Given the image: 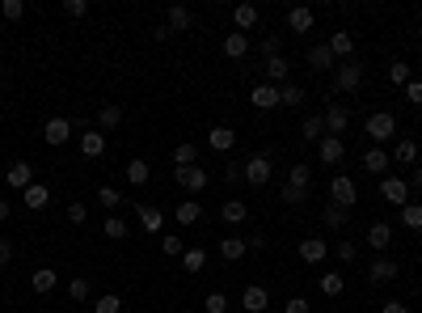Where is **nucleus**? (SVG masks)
I'll return each instance as SVG.
<instances>
[{
	"instance_id": "obj_1",
	"label": "nucleus",
	"mask_w": 422,
	"mask_h": 313,
	"mask_svg": "<svg viewBox=\"0 0 422 313\" xmlns=\"http://www.w3.org/2000/svg\"><path fill=\"white\" fill-rule=\"evenodd\" d=\"M367 136L376 140V149H380L384 140H393V136H397V118H393L388 110H376V114H367Z\"/></svg>"
},
{
	"instance_id": "obj_2",
	"label": "nucleus",
	"mask_w": 422,
	"mask_h": 313,
	"mask_svg": "<svg viewBox=\"0 0 422 313\" xmlns=\"http://www.w3.org/2000/svg\"><path fill=\"white\" fill-rule=\"evenodd\" d=\"M380 195H384V203L406 208V203H410V182L397 178V174H384V178H380Z\"/></svg>"
},
{
	"instance_id": "obj_3",
	"label": "nucleus",
	"mask_w": 422,
	"mask_h": 313,
	"mask_svg": "<svg viewBox=\"0 0 422 313\" xmlns=\"http://www.w3.org/2000/svg\"><path fill=\"white\" fill-rule=\"evenodd\" d=\"M334 85H338L342 93H351V89H359V85H363V64H355V60H346V64H338V72H334Z\"/></svg>"
},
{
	"instance_id": "obj_4",
	"label": "nucleus",
	"mask_w": 422,
	"mask_h": 313,
	"mask_svg": "<svg viewBox=\"0 0 422 313\" xmlns=\"http://www.w3.org/2000/svg\"><path fill=\"white\" fill-rule=\"evenodd\" d=\"M270 174H275V165H270V157H266V153H258V157L245 161V182H250V186L270 182Z\"/></svg>"
},
{
	"instance_id": "obj_5",
	"label": "nucleus",
	"mask_w": 422,
	"mask_h": 313,
	"mask_svg": "<svg viewBox=\"0 0 422 313\" xmlns=\"http://www.w3.org/2000/svg\"><path fill=\"white\" fill-rule=\"evenodd\" d=\"M300 258L308 262V267L326 262L330 258V242H326V237H304V242H300Z\"/></svg>"
},
{
	"instance_id": "obj_6",
	"label": "nucleus",
	"mask_w": 422,
	"mask_h": 313,
	"mask_svg": "<svg viewBox=\"0 0 422 313\" xmlns=\"http://www.w3.org/2000/svg\"><path fill=\"white\" fill-rule=\"evenodd\" d=\"M321 118H326V132H330V136H338V140L346 136V123H351V114H346V106L330 102V106H326V114H321Z\"/></svg>"
},
{
	"instance_id": "obj_7",
	"label": "nucleus",
	"mask_w": 422,
	"mask_h": 313,
	"mask_svg": "<svg viewBox=\"0 0 422 313\" xmlns=\"http://www.w3.org/2000/svg\"><path fill=\"white\" fill-rule=\"evenodd\" d=\"M330 195H334V203H342V208H355V199H359V190H355V182L346 178V174H338V178L330 182Z\"/></svg>"
},
{
	"instance_id": "obj_8",
	"label": "nucleus",
	"mask_w": 422,
	"mask_h": 313,
	"mask_svg": "<svg viewBox=\"0 0 422 313\" xmlns=\"http://www.w3.org/2000/svg\"><path fill=\"white\" fill-rule=\"evenodd\" d=\"M42 140L60 149V144L72 140V123H68V118H47V123H42Z\"/></svg>"
},
{
	"instance_id": "obj_9",
	"label": "nucleus",
	"mask_w": 422,
	"mask_h": 313,
	"mask_svg": "<svg viewBox=\"0 0 422 313\" xmlns=\"http://www.w3.org/2000/svg\"><path fill=\"white\" fill-rule=\"evenodd\" d=\"M173 178H178V186H186V190H203V186L211 182V174H207V170H198V165H186V170H173Z\"/></svg>"
},
{
	"instance_id": "obj_10",
	"label": "nucleus",
	"mask_w": 422,
	"mask_h": 313,
	"mask_svg": "<svg viewBox=\"0 0 422 313\" xmlns=\"http://www.w3.org/2000/svg\"><path fill=\"white\" fill-rule=\"evenodd\" d=\"M5 178H9V186H17V190H26V186H34V165H30V161H13Z\"/></svg>"
},
{
	"instance_id": "obj_11",
	"label": "nucleus",
	"mask_w": 422,
	"mask_h": 313,
	"mask_svg": "<svg viewBox=\"0 0 422 313\" xmlns=\"http://www.w3.org/2000/svg\"><path fill=\"white\" fill-rule=\"evenodd\" d=\"M317 153H321V161H326V165H338V161L346 157V140H338V136H326Z\"/></svg>"
},
{
	"instance_id": "obj_12",
	"label": "nucleus",
	"mask_w": 422,
	"mask_h": 313,
	"mask_svg": "<svg viewBox=\"0 0 422 313\" xmlns=\"http://www.w3.org/2000/svg\"><path fill=\"white\" fill-rule=\"evenodd\" d=\"M241 305H245V313H262L266 305H270V297H266V288H258V284H250L241 292Z\"/></svg>"
},
{
	"instance_id": "obj_13",
	"label": "nucleus",
	"mask_w": 422,
	"mask_h": 313,
	"mask_svg": "<svg viewBox=\"0 0 422 313\" xmlns=\"http://www.w3.org/2000/svg\"><path fill=\"white\" fill-rule=\"evenodd\" d=\"M81 153H85V157H102V153H106V132L89 127V132L81 136Z\"/></svg>"
},
{
	"instance_id": "obj_14",
	"label": "nucleus",
	"mask_w": 422,
	"mask_h": 313,
	"mask_svg": "<svg viewBox=\"0 0 422 313\" xmlns=\"http://www.w3.org/2000/svg\"><path fill=\"white\" fill-rule=\"evenodd\" d=\"M367 279H371V284H388V279H397V262H393V258H376V262L367 267Z\"/></svg>"
},
{
	"instance_id": "obj_15",
	"label": "nucleus",
	"mask_w": 422,
	"mask_h": 313,
	"mask_svg": "<svg viewBox=\"0 0 422 313\" xmlns=\"http://www.w3.org/2000/svg\"><path fill=\"white\" fill-rule=\"evenodd\" d=\"M250 102H254L258 110H275V106H279V89H275V85H258V89L250 93Z\"/></svg>"
},
{
	"instance_id": "obj_16",
	"label": "nucleus",
	"mask_w": 422,
	"mask_h": 313,
	"mask_svg": "<svg viewBox=\"0 0 422 313\" xmlns=\"http://www.w3.org/2000/svg\"><path fill=\"white\" fill-rule=\"evenodd\" d=\"M21 199H26V208H34V212H42L47 203H51V190H47L42 182H34V186H26V190H21Z\"/></svg>"
},
{
	"instance_id": "obj_17",
	"label": "nucleus",
	"mask_w": 422,
	"mask_h": 313,
	"mask_svg": "<svg viewBox=\"0 0 422 313\" xmlns=\"http://www.w3.org/2000/svg\"><path fill=\"white\" fill-rule=\"evenodd\" d=\"M388 165H393V157H388L384 149H367V153H363V170H371L376 178H380V174L388 170Z\"/></svg>"
},
{
	"instance_id": "obj_18",
	"label": "nucleus",
	"mask_w": 422,
	"mask_h": 313,
	"mask_svg": "<svg viewBox=\"0 0 422 313\" xmlns=\"http://www.w3.org/2000/svg\"><path fill=\"white\" fill-rule=\"evenodd\" d=\"M287 72H291V68H287V60H283V55L266 60V85H275V89H279V85H287Z\"/></svg>"
},
{
	"instance_id": "obj_19",
	"label": "nucleus",
	"mask_w": 422,
	"mask_h": 313,
	"mask_svg": "<svg viewBox=\"0 0 422 313\" xmlns=\"http://www.w3.org/2000/svg\"><path fill=\"white\" fill-rule=\"evenodd\" d=\"M165 26H169L173 34H182V30H190V9H186V5H173V9L165 13Z\"/></svg>"
},
{
	"instance_id": "obj_20",
	"label": "nucleus",
	"mask_w": 422,
	"mask_h": 313,
	"mask_svg": "<svg viewBox=\"0 0 422 313\" xmlns=\"http://www.w3.org/2000/svg\"><path fill=\"white\" fill-rule=\"evenodd\" d=\"M308 64H313L317 72L334 68V51H330V42H317V47H308Z\"/></svg>"
},
{
	"instance_id": "obj_21",
	"label": "nucleus",
	"mask_w": 422,
	"mask_h": 313,
	"mask_svg": "<svg viewBox=\"0 0 422 313\" xmlns=\"http://www.w3.org/2000/svg\"><path fill=\"white\" fill-rule=\"evenodd\" d=\"M135 212H140V225H144L148 233H161V225H165V212H161V208H144V203H135Z\"/></svg>"
},
{
	"instance_id": "obj_22",
	"label": "nucleus",
	"mask_w": 422,
	"mask_h": 313,
	"mask_svg": "<svg viewBox=\"0 0 422 313\" xmlns=\"http://www.w3.org/2000/svg\"><path fill=\"white\" fill-rule=\"evenodd\" d=\"M388 242H393V229H388L384 221H376V225L367 229V246H371V250H388Z\"/></svg>"
},
{
	"instance_id": "obj_23",
	"label": "nucleus",
	"mask_w": 422,
	"mask_h": 313,
	"mask_svg": "<svg viewBox=\"0 0 422 313\" xmlns=\"http://www.w3.org/2000/svg\"><path fill=\"white\" fill-rule=\"evenodd\" d=\"M224 55H228V60L250 55V34H241V30H237V34H228V38H224Z\"/></svg>"
},
{
	"instance_id": "obj_24",
	"label": "nucleus",
	"mask_w": 422,
	"mask_h": 313,
	"mask_svg": "<svg viewBox=\"0 0 422 313\" xmlns=\"http://www.w3.org/2000/svg\"><path fill=\"white\" fill-rule=\"evenodd\" d=\"M207 144H211V149H215V153H228V149H233V144H237V132H233V127H211V136H207Z\"/></svg>"
},
{
	"instance_id": "obj_25",
	"label": "nucleus",
	"mask_w": 422,
	"mask_h": 313,
	"mask_svg": "<svg viewBox=\"0 0 422 313\" xmlns=\"http://www.w3.org/2000/svg\"><path fill=\"white\" fill-rule=\"evenodd\" d=\"M55 284H60V275H55L51 267H38V271L30 275V288H34V292H55Z\"/></svg>"
},
{
	"instance_id": "obj_26",
	"label": "nucleus",
	"mask_w": 422,
	"mask_h": 313,
	"mask_svg": "<svg viewBox=\"0 0 422 313\" xmlns=\"http://www.w3.org/2000/svg\"><path fill=\"white\" fill-rule=\"evenodd\" d=\"M287 26H291L295 34H308V30H313V9H304V5L291 9V13H287Z\"/></svg>"
},
{
	"instance_id": "obj_27",
	"label": "nucleus",
	"mask_w": 422,
	"mask_h": 313,
	"mask_svg": "<svg viewBox=\"0 0 422 313\" xmlns=\"http://www.w3.org/2000/svg\"><path fill=\"white\" fill-rule=\"evenodd\" d=\"M233 21H237L241 34L254 30V26H258V9H254V5H237V9H233Z\"/></svg>"
},
{
	"instance_id": "obj_28",
	"label": "nucleus",
	"mask_w": 422,
	"mask_h": 313,
	"mask_svg": "<svg viewBox=\"0 0 422 313\" xmlns=\"http://www.w3.org/2000/svg\"><path fill=\"white\" fill-rule=\"evenodd\" d=\"M220 216H224L228 225H245V221H250V208H245L241 199H228L224 208H220Z\"/></svg>"
},
{
	"instance_id": "obj_29",
	"label": "nucleus",
	"mask_w": 422,
	"mask_h": 313,
	"mask_svg": "<svg viewBox=\"0 0 422 313\" xmlns=\"http://www.w3.org/2000/svg\"><path fill=\"white\" fill-rule=\"evenodd\" d=\"M245 250H250V246H245V237H224V242H220V254H224L228 262H241Z\"/></svg>"
},
{
	"instance_id": "obj_30",
	"label": "nucleus",
	"mask_w": 422,
	"mask_h": 313,
	"mask_svg": "<svg viewBox=\"0 0 422 313\" xmlns=\"http://www.w3.org/2000/svg\"><path fill=\"white\" fill-rule=\"evenodd\" d=\"M122 174H127V182H131V186H144L148 178H153L148 161H140V157H135V161H127V170H122Z\"/></svg>"
},
{
	"instance_id": "obj_31",
	"label": "nucleus",
	"mask_w": 422,
	"mask_h": 313,
	"mask_svg": "<svg viewBox=\"0 0 422 313\" xmlns=\"http://www.w3.org/2000/svg\"><path fill=\"white\" fill-rule=\"evenodd\" d=\"M194 161H198V144H178V149H173V170H186Z\"/></svg>"
},
{
	"instance_id": "obj_32",
	"label": "nucleus",
	"mask_w": 422,
	"mask_h": 313,
	"mask_svg": "<svg viewBox=\"0 0 422 313\" xmlns=\"http://www.w3.org/2000/svg\"><path fill=\"white\" fill-rule=\"evenodd\" d=\"M122 123V110L118 106H102V110H97V132H114Z\"/></svg>"
},
{
	"instance_id": "obj_33",
	"label": "nucleus",
	"mask_w": 422,
	"mask_h": 313,
	"mask_svg": "<svg viewBox=\"0 0 422 313\" xmlns=\"http://www.w3.org/2000/svg\"><path fill=\"white\" fill-rule=\"evenodd\" d=\"M393 161H401V165H414V161H418V140H397V149H393Z\"/></svg>"
},
{
	"instance_id": "obj_34",
	"label": "nucleus",
	"mask_w": 422,
	"mask_h": 313,
	"mask_svg": "<svg viewBox=\"0 0 422 313\" xmlns=\"http://www.w3.org/2000/svg\"><path fill=\"white\" fill-rule=\"evenodd\" d=\"M346 216H351V208H342V203H330L326 212H321V221H326V229H342V225H346Z\"/></svg>"
},
{
	"instance_id": "obj_35",
	"label": "nucleus",
	"mask_w": 422,
	"mask_h": 313,
	"mask_svg": "<svg viewBox=\"0 0 422 313\" xmlns=\"http://www.w3.org/2000/svg\"><path fill=\"white\" fill-rule=\"evenodd\" d=\"M173 216H178V225H198V221H203V208H198V203H178Z\"/></svg>"
},
{
	"instance_id": "obj_36",
	"label": "nucleus",
	"mask_w": 422,
	"mask_h": 313,
	"mask_svg": "<svg viewBox=\"0 0 422 313\" xmlns=\"http://www.w3.org/2000/svg\"><path fill=\"white\" fill-rule=\"evenodd\" d=\"M330 51L351 60V51H355V34H346V30H342V34H334V38H330Z\"/></svg>"
},
{
	"instance_id": "obj_37",
	"label": "nucleus",
	"mask_w": 422,
	"mask_h": 313,
	"mask_svg": "<svg viewBox=\"0 0 422 313\" xmlns=\"http://www.w3.org/2000/svg\"><path fill=\"white\" fill-rule=\"evenodd\" d=\"M401 225L414 229V233H422V203H406L401 208Z\"/></svg>"
},
{
	"instance_id": "obj_38",
	"label": "nucleus",
	"mask_w": 422,
	"mask_h": 313,
	"mask_svg": "<svg viewBox=\"0 0 422 313\" xmlns=\"http://www.w3.org/2000/svg\"><path fill=\"white\" fill-rule=\"evenodd\" d=\"M342 288H346V275H338V271L321 275V292H326V297H342Z\"/></svg>"
},
{
	"instance_id": "obj_39",
	"label": "nucleus",
	"mask_w": 422,
	"mask_h": 313,
	"mask_svg": "<svg viewBox=\"0 0 422 313\" xmlns=\"http://www.w3.org/2000/svg\"><path fill=\"white\" fill-rule=\"evenodd\" d=\"M300 102H304L300 85H279V106H300Z\"/></svg>"
},
{
	"instance_id": "obj_40",
	"label": "nucleus",
	"mask_w": 422,
	"mask_h": 313,
	"mask_svg": "<svg viewBox=\"0 0 422 313\" xmlns=\"http://www.w3.org/2000/svg\"><path fill=\"white\" fill-rule=\"evenodd\" d=\"M304 140H326V118H321V114L304 118Z\"/></svg>"
},
{
	"instance_id": "obj_41",
	"label": "nucleus",
	"mask_w": 422,
	"mask_h": 313,
	"mask_svg": "<svg viewBox=\"0 0 422 313\" xmlns=\"http://www.w3.org/2000/svg\"><path fill=\"white\" fill-rule=\"evenodd\" d=\"M0 17H5V21H21V17H26V5H21V0H0Z\"/></svg>"
},
{
	"instance_id": "obj_42",
	"label": "nucleus",
	"mask_w": 422,
	"mask_h": 313,
	"mask_svg": "<svg viewBox=\"0 0 422 313\" xmlns=\"http://www.w3.org/2000/svg\"><path fill=\"white\" fill-rule=\"evenodd\" d=\"M388 81H393V85H410V81H414V77H410V64L397 60V64L388 68Z\"/></svg>"
},
{
	"instance_id": "obj_43",
	"label": "nucleus",
	"mask_w": 422,
	"mask_h": 313,
	"mask_svg": "<svg viewBox=\"0 0 422 313\" xmlns=\"http://www.w3.org/2000/svg\"><path fill=\"white\" fill-rule=\"evenodd\" d=\"M308 178H313V170H308L304 161H295V165H291V178H287V182H291V186H308Z\"/></svg>"
},
{
	"instance_id": "obj_44",
	"label": "nucleus",
	"mask_w": 422,
	"mask_h": 313,
	"mask_svg": "<svg viewBox=\"0 0 422 313\" xmlns=\"http://www.w3.org/2000/svg\"><path fill=\"white\" fill-rule=\"evenodd\" d=\"M203 262H207L203 250H186V254H182V267H186V271H203Z\"/></svg>"
},
{
	"instance_id": "obj_45",
	"label": "nucleus",
	"mask_w": 422,
	"mask_h": 313,
	"mask_svg": "<svg viewBox=\"0 0 422 313\" xmlns=\"http://www.w3.org/2000/svg\"><path fill=\"white\" fill-rule=\"evenodd\" d=\"M106 237L110 242H122V237H127V225H122L118 216H106Z\"/></svg>"
},
{
	"instance_id": "obj_46",
	"label": "nucleus",
	"mask_w": 422,
	"mask_h": 313,
	"mask_svg": "<svg viewBox=\"0 0 422 313\" xmlns=\"http://www.w3.org/2000/svg\"><path fill=\"white\" fill-rule=\"evenodd\" d=\"M97 203H106V212H114V208L122 203V195H118L114 186H102V190H97Z\"/></svg>"
},
{
	"instance_id": "obj_47",
	"label": "nucleus",
	"mask_w": 422,
	"mask_h": 313,
	"mask_svg": "<svg viewBox=\"0 0 422 313\" xmlns=\"http://www.w3.org/2000/svg\"><path fill=\"white\" fill-rule=\"evenodd\" d=\"M203 305H207V313H228V297L224 292H207Z\"/></svg>"
},
{
	"instance_id": "obj_48",
	"label": "nucleus",
	"mask_w": 422,
	"mask_h": 313,
	"mask_svg": "<svg viewBox=\"0 0 422 313\" xmlns=\"http://www.w3.org/2000/svg\"><path fill=\"white\" fill-rule=\"evenodd\" d=\"M304 199H308V186H291V182L283 186V203H304Z\"/></svg>"
},
{
	"instance_id": "obj_49",
	"label": "nucleus",
	"mask_w": 422,
	"mask_h": 313,
	"mask_svg": "<svg viewBox=\"0 0 422 313\" xmlns=\"http://www.w3.org/2000/svg\"><path fill=\"white\" fill-rule=\"evenodd\" d=\"M68 297H72V301H89V279H81V275H77V279L68 284Z\"/></svg>"
},
{
	"instance_id": "obj_50",
	"label": "nucleus",
	"mask_w": 422,
	"mask_h": 313,
	"mask_svg": "<svg viewBox=\"0 0 422 313\" xmlns=\"http://www.w3.org/2000/svg\"><path fill=\"white\" fill-rule=\"evenodd\" d=\"M93 313H122V301H118V297L110 292V297H102V301L93 305Z\"/></svg>"
},
{
	"instance_id": "obj_51",
	"label": "nucleus",
	"mask_w": 422,
	"mask_h": 313,
	"mask_svg": "<svg viewBox=\"0 0 422 313\" xmlns=\"http://www.w3.org/2000/svg\"><path fill=\"white\" fill-rule=\"evenodd\" d=\"M68 221H72V225H85V221H89V208H85V203H68Z\"/></svg>"
},
{
	"instance_id": "obj_52",
	"label": "nucleus",
	"mask_w": 422,
	"mask_h": 313,
	"mask_svg": "<svg viewBox=\"0 0 422 313\" xmlns=\"http://www.w3.org/2000/svg\"><path fill=\"white\" fill-rule=\"evenodd\" d=\"M161 250H165L169 258H178V254H186V250H182V237H161Z\"/></svg>"
},
{
	"instance_id": "obj_53",
	"label": "nucleus",
	"mask_w": 422,
	"mask_h": 313,
	"mask_svg": "<svg viewBox=\"0 0 422 313\" xmlns=\"http://www.w3.org/2000/svg\"><path fill=\"white\" fill-rule=\"evenodd\" d=\"M334 254H338L342 262H355V254H359V250H355V242H338V246H334Z\"/></svg>"
},
{
	"instance_id": "obj_54",
	"label": "nucleus",
	"mask_w": 422,
	"mask_h": 313,
	"mask_svg": "<svg viewBox=\"0 0 422 313\" xmlns=\"http://www.w3.org/2000/svg\"><path fill=\"white\" fill-rule=\"evenodd\" d=\"M64 13H68V17H85L89 5H85V0H64Z\"/></svg>"
},
{
	"instance_id": "obj_55",
	"label": "nucleus",
	"mask_w": 422,
	"mask_h": 313,
	"mask_svg": "<svg viewBox=\"0 0 422 313\" xmlns=\"http://www.w3.org/2000/svg\"><path fill=\"white\" fill-rule=\"evenodd\" d=\"M224 178H228V182H241V178H245V165H241V161L224 165Z\"/></svg>"
},
{
	"instance_id": "obj_56",
	"label": "nucleus",
	"mask_w": 422,
	"mask_h": 313,
	"mask_svg": "<svg viewBox=\"0 0 422 313\" xmlns=\"http://www.w3.org/2000/svg\"><path fill=\"white\" fill-rule=\"evenodd\" d=\"M406 98H410L414 106H422V81H410V85H406Z\"/></svg>"
},
{
	"instance_id": "obj_57",
	"label": "nucleus",
	"mask_w": 422,
	"mask_h": 313,
	"mask_svg": "<svg viewBox=\"0 0 422 313\" xmlns=\"http://www.w3.org/2000/svg\"><path fill=\"white\" fill-rule=\"evenodd\" d=\"M9 258H13V242H9V237H0V267H5Z\"/></svg>"
},
{
	"instance_id": "obj_58",
	"label": "nucleus",
	"mask_w": 422,
	"mask_h": 313,
	"mask_svg": "<svg viewBox=\"0 0 422 313\" xmlns=\"http://www.w3.org/2000/svg\"><path fill=\"white\" fill-rule=\"evenodd\" d=\"M287 313H308V301H304V297H291V301H287Z\"/></svg>"
},
{
	"instance_id": "obj_59",
	"label": "nucleus",
	"mask_w": 422,
	"mask_h": 313,
	"mask_svg": "<svg viewBox=\"0 0 422 313\" xmlns=\"http://www.w3.org/2000/svg\"><path fill=\"white\" fill-rule=\"evenodd\" d=\"M380 313H410V309H406L401 301H384V309H380Z\"/></svg>"
},
{
	"instance_id": "obj_60",
	"label": "nucleus",
	"mask_w": 422,
	"mask_h": 313,
	"mask_svg": "<svg viewBox=\"0 0 422 313\" xmlns=\"http://www.w3.org/2000/svg\"><path fill=\"white\" fill-rule=\"evenodd\" d=\"M9 221V199H0V225Z\"/></svg>"
},
{
	"instance_id": "obj_61",
	"label": "nucleus",
	"mask_w": 422,
	"mask_h": 313,
	"mask_svg": "<svg viewBox=\"0 0 422 313\" xmlns=\"http://www.w3.org/2000/svg\"><path fill=\"white\" fill-rule=\"evenodd\" d=\"M414 190H422V170H414Z\"/></svg>"
}]
</instances>
